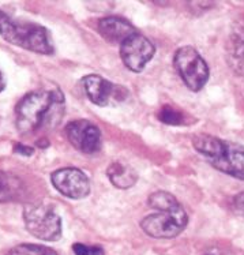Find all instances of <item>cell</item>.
<instances>
[{"instance_id":"obj_12","label":"cell","mask_w":244,"mask_h":255,"mask_svg":"<svg viewBox=\"0 0 244 255\" xmlns=\"http://www.w3.org/2000/svg\"><path fill=\"white\" fill-rule=\"evenodd\" d=\"M107 176L116 188L127 190L131 188L138 180V173L135 169L124 162L115 161L107 169Z\"/></svg>"},{"instance_id":"obj_13","label":"cell","mask_w":244,"mask_h":255,"mask_svg":"<svg viewBox=\"0 0 244 255\" xmlns=\"http://www.w3.org/2000/svg\"><path fill=\"white\" fill-rule=\"evenodd\" d=\"M227 63L235 74L244 77V37L231 36L227 44Z\"/></svg>"},{"instance_id":"obj_1","label":"cell","mask_w":244,"mask_h":255,"mask_svg":"<svg viewBox=\"0 0 244 255\" xmlns=\"http://www.w3.org/2000/svg\"><path fill=\"white\" fill-rule=\"evenodd\" d=\"M64 112V96L59 88L27 93L15 108V125L21 134H30L45 126H56Z\"/></svg>"},{"instance_id":"obj_21","label":"cell","mask_w":244,"mask_h":255,"mask_svg":"<svg viewBox=\"0 0 244 255\" xmlns=\"http://www.w3.org/2000/svg\"><path fill=\"white\" fill-rule=\"evenodd\" d=\"M5 88V79L4 77H3V74H1V71H0V92H3Z\"/></svg>"},{"instance_id":"obj_18","label":"cell","mask_w":244,"mask_h":255,"mask_svg":"<svg viewBox=\"0 0 244 255\" xmlns=\"http://www.w3.org/2000/svg\"><path fill=\"white\" fill-rule=\"evenodd\" d=\"M73 251L75 255H105V251L100 246H86L82 243L73 245Z\"/></svg>"},{"instance_id":"obj_7","label":"cell","mask_w":244,"mask_h":255,"mask_svg":"<svg viewBox=\"0 0 244 255\" xmlns=\"http://www.w3.org/2000/svg\"><path fill=\"white\" fill-rule=\"evenodd\" d=\"M82 86L86 97L94 105H99V107L119 104V103H123L128 96L127 89L112 84L104 77L96 75V74L83 77Z\"/></svg>"},{"instance_id":"obj_4","label":"cell","mask_w":244,"mask_h":255,"mask_svg":"<svg viewBox=\"0 0 244 255\" xmlns=\"http://www.w3.org/2000/svg\"><path fill=\"white\" fill-rule=\"evenodd\" d=\"M23 223L27 232L44 242L62 238V220L52 206L42 202L27 203L23 208Z\"/></svg>"},{"instance_id":"obj_9","label":"cell","mask_w":244,"mask_h":255,"mask_svg":"<svg viewBox=\"0 0 244 255\" xmlns=\"http://www.w3.org/2000/svg\"><path fill=\"white\" fill-rule=\"evenodd\" d=\"M51 182L59 193L70 199H83L90 193V180L77 168H62L51 175Z\"/></svg>"},{"instance_id":"obj_15","label":"cell","mask_w":244,"mask_h":255,"mask_svg":"<svg viewBox=\"0 0 244 255\" xmlns=\"http://www.w3.org/2000/svg\"><path fill=\"white\" fill-rule=\"evenodd\" d=\"M157 118L161 123H165V125L169 126H183L186 125L187 122V115L183 114L180 110H176L171 105H164L161 107V110L158 111L157 114Z\"/></svg>"},{"instance_id":"obj_17","label":"cell","mask_w":244,"mask_h":255,"mask_svg":"<svg viewBox=\"0 0 244 255\" xmlns=\"http://www.w3.org/2000/svg\"><path fill=\"white\" fill-rule=\"evenodd\" d=\"M5 255H59L55 250L41 245H19Z\"/></svg>"},{"instance_id":"obj_5","label":"cell","mask_w":244,"mask_h":255,"mask_svg":"<svg viewBox=\"0 0 244 255\" xmlns=\"http://www.w3.org/2000/svg\"><path fill=\"white\" fill-rule=\"evenodd\" d=\"M173 66L184 85L191 92H199L208 84L210 75L208 63L203 60L195 48L190 45L179 48L173 56Z\"/></svg>"},{"instance_id":"obj_6","label":"cell","mask_w":244,"mask_h":255,"mask_svg":"<svg viewBox=\"0 0 244 255\" xmlns=\"http://www.w3.org/2000/svg\"><path fill=\"white\" fill-rule=\"evenodd\" d=\"M188 224V216L182 205L169 210H158L140 221V228L154 239H173L182 234Z\"/></svg>"},{"instance_id":"obj_3","label":"cell","mask_w":244,"mask_h":255,"mask_svg":"<svg viewBox=\"0 0 244 255\" xmlns=\"http://www.w3.org/2000/svg\"><path fill=\"white\" fill-rule=\"evenodd\" d=\"M0 36L8 44L21 47L30 52L51 56L55 52L53 40L47 27L34 22L12 19L0 8Z\"/></svg>"},{"instance_id":"obj_14","label":"cell","mask_w":244,"mask_h":255,"mask_svg":"<svg viewBox=\"0 0 244 255\" xmlns=\"http://www.w3.org/2000/svg\"><path fill=\"white\" fill-rule=\"evenodd\" d=\"M147 203L150 208L156 209L157 212L158 210H169V209L176 208L180 205L179 201L172 194L166 193V191H156V193L150 194Z\"/></svg>"},{"instance_id":"obj_8","label":"cell","mask_w":244,"mask_h":255,"mask_svg":"<svg viewBox=\"0 0 244 255\" xmlns=\"http://www.w3.org/2000/svg\"><path fill=\"white\" fill-rule=\"evenodd\" d=\"M154 52L156 48L153 42L138 31L120 44V59L132 73L143 71L146 64L154 56Z\"/></svg>"},{"instance_id":"obj_19","label":"cell","mask_w":244,"mask_h":255,"mask_svg":"<svg viewBox=\"0 0 244 255\" xmlns=\"http://www.w3.org/2000/svg\"><path fill=\"white\" fill-rule=\"evenodd\" d=\"M232 210L235 213L239 214L244 217V193L238 194L234 199H232Z\"/></svg>"},{"instance_id":"obj_11","label":"cell","mask_w":244,"mask_h":255,"mask_svg":"<svg viewBox=\"0 0 244 255\" xmlns=\"http://www.w3.org/2000/svg\"><path fill=\"white\" fill-rule=\"evenodd\" d=\"M100 36L109 44H122L125 38L135 33V27L120 16H105L97 23Z\"/></svg>"},{"instance_id":"obj_10","label":"cell","mask_w":244,"mask_h":255,"mask_svg":"<svg viewBox=\"0 0 244 255\" xmlns=\"http://www.w3.org/2000/svg\"><path fill=\"white\" fill-rule=\"evenodd\" d=\"M68 142L83 154H94L101 149V131L89 120L70 122L66 127Z\"/></svg>"},{"instance_id":"obj_2","label":"cell","mask_w":244,"mask_h":255,"mask_svg":"<svg viewBox=\"0 0 244 255\" xmlns=\"http://www.w3.org/2000/svg\"><path fill=\"white\" fill-rule=\"evenodd\" d=\"M194 149L218 171L244 180V147L217 136L199 134L192 138Z\"/></svg>"},{"instance_id":"obj_22","label":"cell","mask_w":244,"mask_h":255,"mask_svg":"<svg viewBox=\"0 0 244 255\" xmlns=\"http://www.w3.org/2000/svg\"><path fill=\"white\" fill-rule=\"evenodd\" d=\"M206 255H210V254H206Z\"/></svg>"},{"instance_id":"obj_20","label":"cell","mask_w":244,"mask_h":255,"mask_svg":"<svg viewBox=\"0 0 244 255\" xmlns=\"http://www.w3.org/2000/svg\"><path fill=\"white\" fill-rule=\"evenodd\" d=\"M14 150H15V153H18V154H23V156H31V154L34 153L33 147L26 145H22V143H18Z\"/></svg>"},{"instance_id":"obj_16","label":"cell","mask_w":244,"mask_h":255,"mask_svg":"<svg viewBox=\"0 0 244 255\" xmlns=\"http://www.w3.org/2000/svg\"><path fill=\"white\" fill-rule=\"evenodd\" d=\"M18 190V180L15 177L0 171V202H7L12 199Z\"/></svg>"}]
</instances>
